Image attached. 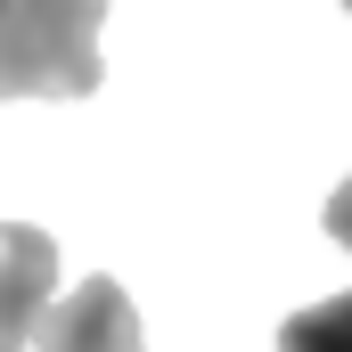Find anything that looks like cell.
Wrapping results in <instances>:
<instances>
[{
	"label": "cell",
	"mask_w": 352,
	"mask_h": 352,
	"mask_svg": "<svg viewBox=\"0 0 352 352\" xmlns=\"http://www.w3.org/2000/svg\"><path fill=\"white\" fill-rule=\"evenodd\" d=\"M58 238L33 221H0V352H33V328L58 303Z\"/></svg>",
	"instance_id": "obj_2"
},
{
	"label": "cell",
	"mask_w": 352,
	"mask_h": 352,
	"mask_svg": "<svg viewBox=\"0 0 352 352\" xmlns=\"http://www.w3.org/2000/svg\"><path fill=\"white\" fill-rule=\"evenodd\" d=\"M278 352H352V287L328 295V303H303L278 328Z\"/></svg>",
	"instance_id": "obj_4"
},
{
	"label": "cell",
	"mask_w": 352,
	"mask_h": 352,
	"mask_svg": "<svg viewBox=\"0 0 352 352\" xmlns=\"http://www.w3.org/2000/svg\"><path fill=\"white\" fill-rule=\"evenodd\" d=\"M33 352H148V336L115 278H82L50 303V320L33 328Z\"/></svg>",
	"instance_id": "obj_3"
},
{
	"label": "cell",
	"mask_w": 352,
	"mask_h": 352,
	"mask_svg": "<svg viewBox=\"0 0 352 352\" xmlns=\"http://www.w3.org/2000/svg\"><path fill=\"white\" fill-rule=\"evenodd\" d=\"M328 238H336V246L352 254V173H344V188L328 197Z\"/></svg>",
	"instance_id": "obj_5"
},
{
	"label": "cell",
	"mask_w": 352,
	"mask_h": 352,
	"mask_svg": "<svg viewBox=\"0 0 352 352\" xmlns=\"http://www.w3.org/2000/svg\"><path fill=\"white\" fill-rule=\"evenodd\" d=\"M98 0L0 8V98H90L98 90Z\"/></svg>",
	"instance_id": "obj_1"
}]
</instances>
